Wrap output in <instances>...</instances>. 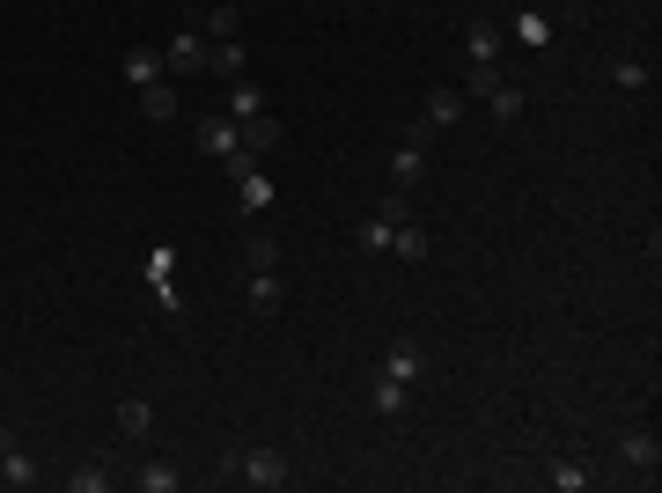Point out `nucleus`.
Here are the masks:
<instances>
[{
    "label": "nucleus",
    "mask_w": 662,
    "mask_h": 493,
    "mask_svg": "<svg viewBox=\"0 0 662 493\" xmlns=\"http://www.w3.org/2000/svg\"><path fill=\"white\" fill-rule=\"evenodd\" d=\"M221 479H244V486H258V493H280V486H294V464H288V449L258 442V449H244V457H221Z\"/></svg>",
    "instance_id": "1"
},
{
    "label": "nucleus",
    "mask_w": 662,
    "mask_h": 493,
    "mask_svg": "<svg viewBox=\"0 0 662 493\" xmlns=\"http://www.w3.org/2000/svg\"><path fill=\"white\" fill-rule=\"evenodd\" d=\"M147 295L170 324H184V295H177V244H155L147 250Z\"/></svg>",
    "instance_id": "2"
},
{
    "label": "nucleus",
    "mask_w": 662,
    "mask_h": 493,
    "mask_svg": "<svg viewBox=\"0 0 662 493\" xmlns=\"http://www.w3.org/2000/svg\"><path fill=\"white\" fill-rule=\"evenodd\" d=\"M206 59H214V45H206V30L199 23H177V37L162 45V75H206Z\"/></svg>",
    "instance_id": "3"
},
{
    "label": "nucleus",
    "mask_w": 662,
    "mask_h": 493,
    "mask_svg": "<svg viewBox=\"0 0 662 493\" xmlns=\"http://www.w3.org/2000/svg\"><path fill=\"white\" fill-rule=\"evenodd\" d=\"M427 141H435V133H427V125L413 119V133H405V148L391 155V184H397V192H413L419 177H427Z\"/></svg>",
    "instance_id": "4"
},
{
    "label": "nucleus",
    "mask_w": 662,
    "mask_h": 493,
    "mask_svg": "<svg viewBox=\"0 0 662 493\" xmlns=\"http://www.w3.org/2000/svg\"><path fill=\"white\" fill-rule=\"evenodd\" d=\"M501 37H515V45H523V52H552V37H560V23H552L545 8H515V15H508V30H501Z\"/></svg>",
    "instance_id": "5"
},
{
    "label": "nucleus",
    "mask_w": 662,
    "mask_h": 493,
    "mask_svg": "<svg viewBox=\"0 0 662 493\" xmlns=\"http://www.w3.org/2000/svg\"><path fill=\"white\" fill-rule=\"evenodd\" d=\"M375 376H391V383H405V391H413V383H427V354H419L413 339H397L391 354L375 361Z\"/></svg>",
    "instance_id": "6"
},
{
    "label": "nucleus",
    "mask_w": 662,
    "mask_h": 493,
    "mask_svg": "<svg viewBox=\"0 0 662 493\" xmlns=\"http://www.w3.org/2000/svg\"><path fill=\"white\" fill-rule=\"evenodd\" d=\"M464 111H471L464 89H435V97L419 103V125H427V133H449V125H464Z\"/></svg>",
    "instance_id": "7"
},
{
    "label": "nucleus",
    "mask_w": 662,
    "mask_h": 493,
    "mask_svg": "<svg viewBox=\"0 0 662 493\" xmlns=\"http://www.w3.org/2000/svg\"><path fill=\"white\" fill-rule=\"evenodd\" d=\"M618 457L640 471V479H655V464H662V442H655V427H626L618 435Z\"/></svg>",
    "instance_id": "8"
},
{
    "label": "nucleus",
    "mask_w": 662,
    "mask_h": 493,
    "mask_svg": "<svg viewBox=\"0 0 662 493\" xmlns=\"http://www.w3.org/2000/svg\"><path fill=\"white\" fill-rule=\"evenodd\" d=\"M192 133H199V155H214V163H228V155L244 148V141H236V119H228V111H214V119H199Z\"/></svg>",
    "instance_id": "9"
},
{
    "label": "nucleus",
    "mask_w": 662,
    "mask_h": 493,
    "mask_svg": "<svg viewBox=\"0 0 662 493\" xmlns=\"http://www.w3.org/2000/svg\"><path fill=\"white\" fill-rule=\"evenodd\" d=\"M501 45H508L501 23H479V15L464 23V59H471V67H501Z\"/></svg>",
    "instance_id": "10"
},
{
    "label": "nucleus",
    "mask_w": 662,
    "mask_h": 493,
    "mask_svg": "<svg viewBox=\"0 0 662 493\" xmlns=\"http://www.w3.org/2000/svg\"><path fill=\"white\" fill-rule=\"evenodd\" d=\"M272 199H280V192H272V177H266V170H244V177H236V206H244L250 222H266Z\"/></svg>",
    "instance_id": "11"
},
{
    "label": "nucleus",
    "mask_w": 662,
    "mask_h": 493,
    "mask_svg": "<svg viewBox=\"0 0 662 493\" xmlns=\"http://www.w3.org/2000/svg\"><path fill=\"white\" fill-rule=\"evenodd\" d=\"M199 30H206V45H221V37H244V0H214V8L199 15Z\"/></svg>",
    "instance_id": "12"
},
{
    "label": "nucleus",
    "mask_w": 662,
    "mask_h": 493,
    "mask_svg": "<svg viewBox=\"0 0 662 493\" xmlns=\"http://www.w3.org/2000/svg\"><path fill=\"white\" fill-rule=\"evenodd\" d=\"M206 75L244 81V75H250V45H244V37H221V45H214V59H206Z\"/></svg>",
    "instance_id": "13"
},
{
    "label": "nucleus",
    "mask_w": 662,
    "mask_h": 493,
    "mask_svg": "<svg viewBox=\"0 0 662 493\" xmlns=\"http://www.w3.org/2000/svg\"><path fill=\"white\" fill-rule=\"evenodd\" d=\"M155 435V405L147 397H119V442H147Z\"/></svg>",
    "instance_id": "14"
},
{
    "label": "nucleus",
    "mask_w": 662,
    "mask_h": 493,
    "mask_svg": "<svg viewBox=\"0 0 662 493\" xmlns=\"http://www.w3.org/2000/svg\"><path fill=\"white\" fill-rule=\"evenodd\" d=\"M236 141H244L250 155H272V148H280V119H272V111H258V119H236Z\"/></svg>",
    "instance_id": "15"
},
{
    "label": "nucleus",
    "mask_w": 662,
    "mask_h": 493,
    "mask_svg": "<svg viewBox=\"0 0 662 493\" xmlns=\"http://www.w3.org/2000/svg\"><path fill=\"white\" fill-rule=\"evenodd\" d=\"M427 250H435V236L419 222H397L391 228V258H405V266H427Z\"/></svg>",
    "instance_id": "16"
},
{
    "label": "nucleus",
    "mask_w": 662,
    "mask_h": 493,
    "mask_svg": "<svg viewBox=\"0 0 662 493\" xmlns=\"http://www.w3.org/2000/svg\"><path fill=\"white\" fill-rule=\"evenodd\" d=\"M37 479H45V464H37L23 442H15V449H0V486H37Z\"/></svg>",
    "instance_id": "17"
},
{
    "label": "nucleus",
    "mask_w": 662,
    "mask_h": 493,
    "mask_svg": "<svg viewBox=\"0 0 662 493\" xmlns=\"http://www.w3.org/2000/svg\"><path fill=\"white\" fill-rule=\"evenodd\" d=\"M119 75L133 81V89H147V81H162V52H155V45H133V52L119 59Z\"/></svg>",
    "instance_id": "18"
},
{
    "label": "nucleus",
    "mask_w": 662,
    "mask_h": 493,
    "mask_svg": "<svg viewBox=\"0 0 662 493\" xmlns=\"http://www.w3.org/2000/svg\"><path fill=\"white\" fill-rule=\"evenodd\" d=\"M141 111H147V125H170V119H177V81H170V75L147 81V89H141Z\"/></svg>",
    "instance_id": "19"
},
{
    "label": "nucleus",
    "mask_w": 662,
    "mask_h": 493,
    "mask_svg": "<svg viewBox=\"0 0 662 493\" xmlns=\"http://www.w3.org/2000/svg\"><path fill=\"white\" fill-rule=\"evenodd\" d=\"M280 302H288V280L280 272H250V310L258 317H280Z\"/></svg>",
    "instance_id": "20"
},
{
    "label": "nucleus",
    "mask_w": 662,
    "mask_h": 493,
    "mask_svg": "<svg viewBox=\"0 0 662 493\" xmlns=\"http://www.w3.org/2000/svg\"><path fill=\"white\" fill-rule=\"evenodd\" d=\"M588 479H596V471H588L582 457H552V464H545V486H560V493H588Z\"/></svg>",
    "instance_id": "21"
},
{
    "label": "nucleus",
    "mask_w": 662,
    "mask_h": 493,
    "mask_svg": "<svg viewBox=\"0 0 662 493\" xmlns=\"http://www.w3.org/2000/svg\"><path fill=\"white\" fill-rule=\"evenodd\" d=\"M244 266L250 272H280V236H272V228H250L244 236Z\"/></svg>",
    "instance_id": "22"
},
{
    "label": "nucleus",
    "mask_w": 662,
    "mask_h": 493,
    "mask_svg": "<svg viewBox=\"0 0 662 493\" xmlns=\"http://www.w3.org/2000/svg\"><path fill=\"white\" fill-rule=\"evenodd\" d=\"M133 486H141V493H177V486H184V471L162 464V457H147V464L133 471Z\"/></svg>",
    "instance_id": "23"
},
{
    "label": "nucleus",
    "mask_w": 662,
    "mask_h": 493,
    "mask_svg": "<svg viewBox=\"0 0 662 493\" xmlns=\"http://www.w3.org/2000/svg\"><path fill=\"white\" fill-rule=\"evenodd\" d=\"M258 111H272V103H266V89H258V81H228V119H258Z\"/></svg>",
    "instance_id": "24"
},
{
    "label": "nucleus",
    "mask_w": 662,
    "mask_h": 493,
    "mask_svg": "<svg viewBox=\"0 0 662 493\" xmlns=\"http://www.w3.org/2000/svg\"><path fill=\"white\" fill-rule=\"evenodd\" d=\"M67 486L74 493H103V486H119V471H111V457H89L81 471H67Z\"/></svg>",
    "instance_id": "25"
},
{
    "label": "nucleus",
    "mask_w": 662,
    "mask_h": 493,
    "mask_svg": "<svg viewBox=\"0 0 662 493\" xmlns=\"http://www.w3.org/2000/svg\"><path fill=\"white\" fill-rule=\"evenodd\" d=\"M486 111H493V125H515V119H523V111H530V97H523L515 81H501V89H493V97H486Z\"/></svg>",
    "instance_id": "26"
},
{
    "label": "nucleus",
    "mask_w": 662,
    "mask_h": 493,
    "mask_svg": "<svg viewBox=\"0 0 662 493\" xmlns=\"http://www.w3.org/2000/svg\"><path fill=\"white\" fill-rule=\"evenodd\" d=\"M611 81L626 89V97H648V89H655V67H648V59H618Z\"/></svg>",
    "instance_id": "27"
},
{
    "label": "nucleus",
    "mask_w": 662,
    "mask_h": 493,
    "mask_svg": "<svg viewBox=\"0 0 662 493\" xmlns=\"http://www.w3.org/2000/svg\"><path fill=\"white\" fill-rule=\"evenodd\" d=\"M405 397H413V391H405V383H391V376H375V383H368V405H375L383 419L405 413Z\"/></svg>",
    "instance_id": "28"
},
{
    "label": "nucleus",
    "mask_w": 662,
    "mask_h": 493,
    "mask_svg": "<svg viewBox=\"0 0 662 493\" xmlns=\"http://www.w3.org/2000/svg\"><path fill=\"white\" fill-rule=\"evenodd\" d=\"M375 214H383V222H413V192H397V184H391V192H383V206H375Z\"/></svg>",
    "instance_id": "29"
},
{
    "label": "nucleus",
    "mask_w": 662,
    "mask_h": 493,
    "mask_svg": "<svg viewBox=\"0 0 662 493\" xmlns=\"http://www.w3.org/2000/svg\"><path fill=\"white\" fill-rule=\"evenodd\" d=\"M361 250H391V222H383V214H368L361 222Z\"/></svg>",
    "instance_id": "30"
},
{
    "label": "nucleus",
    "mask_w": 662,
    "mask_h": 493,
    "mask_svg": "<svg viewBox=\"0 0 662 493\" xmlns=\"http://www.w3.org/2000/svg\"><path fill=\"white\" fill-rule=\"evenodd\" d=\"M15 442H23V435H15V427H8V419H0V449H15Z\"/></svg>",
    "instance_id": "31"
}]
</instances>
